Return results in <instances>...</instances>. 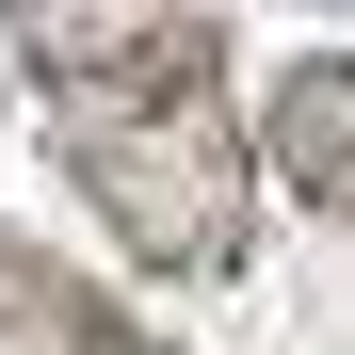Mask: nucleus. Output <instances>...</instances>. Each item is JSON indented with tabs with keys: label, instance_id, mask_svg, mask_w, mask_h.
<instances>
[{
	"label": "nucleus",
	"instance_id": "obj_3",
	"mask_svg": "<svg viewBox=\"0 0 355 355\" xmlns=\"http://www.w3.org/2000/svg\"><path fill=\"white\" fill-rule=\"evenodd\" d=\"M259 146L307 210H355V49H307L275 97H259Z\"/></svg>",
	"mask_w": 355,
	"mask_h": 355
},
{
	"label": "nucleus",
	"instance_id": "obj_1",
	"mask_svg": "<svg viewBox=\"0 0 355 355\" xmlns=\"http://www.w3.org/2000/svg\"><path fill=\"white\" fill-rule=\"evenodd\" d=\"M17 65L49 97V162L146 275H243L259 259V146L226 113L210 0H0Z\"/></svg>",
	"mask_w": 355,
	"mask_h": 355
},
{
	"label": "nucleus",
	"instance_id": "obj_2",
	"mask_svg": "<svg viewBox=\"0 0 355 355\" xmlns=\"http://www.w3.org/2000/svg\"><path fill=\"white\" fill-rule=\"evenodd\" d=\"M0 355H178V339L130 323L97 275H65L49 243H17V226H0Z\"/></svg>",
	"mask_w": 355,
	"mask_h": 355
}]
</instances>
